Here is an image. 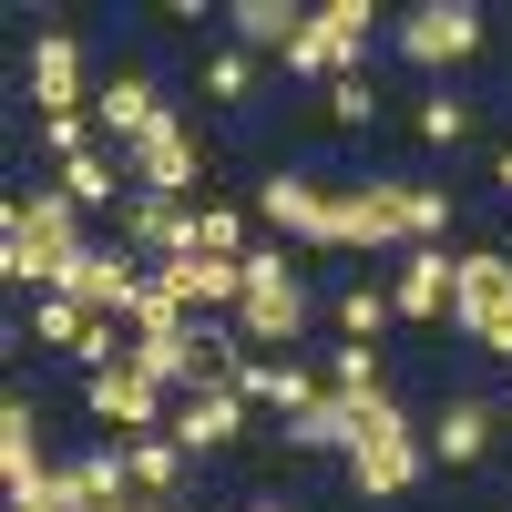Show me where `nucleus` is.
Wrapping results in <instances>:
<instances>
[{"label":"nucleus","mask_w":512,"mask_h":512,"mask_svg":"<svg viewBox=\"0 0 512 512\" xmlns=\"http://www.w3.org/2000/svg\"><path fill=\"white\" fill-rule=\"evenodd\" d=\"M82 256H93V246H82V205H72L62 185H31V195L0 205V287L52 297Z\"/></svg>","instance_id":"f257e3e1"},{"label":"nucleus","mask_w":512,"mask_h":512,"mask_svg":"<svg viewBox=\"0 0 512 512\" xmlns=\"http://www.w3.org/2000/svg\"><path fill=\"white\" fill-rule=\"evenodd\" d=\"M420 472H431V431L400 410V390L359 400V441H349V492L359 502H410Z\"/></svg>","instance_id":"f03ea898"},{"label":"nucleus","mask_w":512,"mask_h":512,"mask_svg":"<svg viewBox=\"0 0 512 512\" xmlns=\"http://www.w3.org/2000/svg\"><path fill=\"white\" fill-rule=\"evenodd\" d=\"M308 277H297V256L287 246H256L246 256V308H236V328H246V349L256 359H287L297 338H308Z\"/></svg>","instance_id":"7ed1b4c3"},{"label":"nucleus","mask_w":512,"mask_h":512,"mask_svg":"<svg viewBox=\"0 0 512 512\" xmlns=\"http://www.w3.org/2000/svg\"><path fill=\"white\" fill-rule=\"evenodd\" d=\"M390 41H400V62H410V72L451 82L461 62H482L492 21H482V0H410V11L390 21Z\"/></svg>","instance_id":"20e7f679"},{"label":"nucleus","mask_w":512,"mask_h":512,"mask_svg":"<svg viewBox=\"0 0 512 512\" xmlns=\"http://www.w3.org/2000/svg\"><path fill=\"white\" fill-rule=\"evenodd\" d=\"M379 31H390V21H379L369 0H318V11H308V41H297L277 72H287V82H318V93H328V82L369 72V41H379Z\"/></svg>","instance_id":"39448f33"},{"label":"nucleus","mask_w":512,"mask_h":512,"mask_svg":"<svg viewBox=\"0 0 512 512\" xmlns=\"http://www.w3.org/2000/svg\"><path fill=\"white\" fill-rule=\"evenodd\" d=\"M246 205H256V226H267L277 246H308V256H338V195H328L318 175H287V164H277V175L256 185Z\"/></svg>","instance_id":"423d86ee"},{"label":"nucleus","mask_w":512,"mask_h":512,"mask_svg":"<svg viewBox=\"0 0 512 512\" xmlns=\"http://www.w3.org/2000/svg\"><path fill=\"white\" fill-rule=\"evenodd\" d=\"M144 287H154V267H144L134 246H93V256H82V267H72L52 297H72L82 318H113V328H134V318H144Z\"/></svg>","instance_id":"0eeeda50"},{"label":"nucleus","mask_w":512,"mask_h":512,"mask_svg":"<svg viewBox=\"0 0 512 512\" xmlns=\"http://www.w3.org/2000/svg\"><path fill=\"white\" fill-rule=\"evenodd\" d=\"M21 93H31V113H93V93H82V41L62 21L21 52Z\"/></svg>","instance_id":"6e6552de"},{"label":"nucleus","mask_w":512,"mask_h":512,"mask_svg":"<svg viewBox=\"0 0 512 512\" xmlns=\"http://www.w3.org/2000/svg\"><path fill=\"white\" fill-rule=\"evenodd\" d=\"M451 277H461L451 246H400V267H390V308H400L410 328H451Z\"/></svg>","instance_id":"1a4fd4ad"},{"label":"nucleus","mask_w":512,"mask_h":512,"mask_svg":"<svg viewBox=\"0 0 512 512\" xmlns=\"http://www.w3.org/2000/svg\"><path fill=\"white\" fill-rule=\"evenodd\" d=\"M93 123H103V144H113V154H134L144 134H164V123H175V103L154 93V72H113L103 93H93Z\"/></svg>","instance_id":"9d476101"},{"label":"nucleus","mask_w":512,"mask_h":512,"mask_svg":"<svg viewBox=\"0 0 512 512\" xmlns=\"http://www.w3.org/2000/svg\"><path fill=\"white\" fill-rule=\"evenodd\" d=\"M390 246H410L400 236V175H369L338 195V256H390Z\"/></svg>","instance_id":"9b49d317"},{"label":"nucleus","mask_w":512,"mask_h":512,"mask_svg":"<svg viewBox=\"0 0 512 512\" xmlns=\"http://www.w3.org/2000/svg\"><path fill=\"white\" fill-rule=\"evenodd\" d=\"M123 164H134V195H195L205 185V134L195 123H164V134H144Z\"/></svg>","instance_id":"f8f14e48"},{"label":"nucleus","mask_w":512,"mask_h":512,"mask_svg":"<svg viewBox=\"0 0 512 512\" xmlns=\"http://www.w3.org/2000/svg\"><path fill=\"white\" fill-rule=\"evenodd\" d=\"M82 410H93L113 441H144V431H164V420H175V410H164V390H154V379H134V369L82 379Z\"/></svg>","instance_id":"ddd939ff"},{"label":"nucleus","mask_w":512,"mask_h":512,"mask_svg":"<svg viewBox=\"0 0 512 512\" xmlns=\"http://www.w3.org/2000/svg\"><path fill=\"white\" fill-rule=\"evenodd\" d=\"M226 390L246 400V410H277V420H297V410H308V400H328V369H308V359H246L236 379H226Z\"/></svg>","instance_id":"4468645a"},{"label":"nucleus","mask_w":512,"mask_h":512,"mask_svg":"<svg viewBox=\"0 0 512 512\" xmlns=\"http://www.w3.org/2000/svg\"><path fill=\"white\" fill-rule=\"evenodd\" d=\"M123 246H134L144 267L195 256V205H185V195H134V205H123Z\"/></svg>","instance_id":"2eb2a0df"},{"label":"nucleus","mask_w":512,"mask_h":512,"mask_svg":"<svg viewBox=\"0 0 512 512\" xmlns=\"http://www.w3.org/2000/svg\"><path fill=\"white\" fill-rule=\"evenodd\" d=\"M164 431H175L195 461H216V451H236V441H246V400L226 390V379H205L195 400H175V420H164Z\"/></svg>","instance_id":"dca6fc26"},{"label":"nucleus","mask_w":512,"mask_h":512,"mask_svg":"<svg viewBox=\"0 0 512 512\" xmlns=\"http://www.w3.org/2000/svg\"><path fill=\"white\" fill-rule=\"evenodd\" d=\"M502 308H512V256H502V246H472V256H461V277H451V328L482 338Z\"/></svg>","instance_id":"f3484780"},{"label":"nucleus","mask_w":512,"mask_h":512,"mask_svg":"<svg viewBox=\"0 0 512 512\" xmlns=\"http://www.w3.org/2000/svg\"><path fill=\"white\" fill-rule=\"evenodd\" d=\"M492 431H502V410L482 390H461V400L431 410V461L441 472H472V461H492Z\"/></svg>","instance_id":"a211bd4d"},{"label":"nucleus","mask_w":512,"mask_h":512,"mask_svg":"<svg viewBox=\"0 0 512 512\" xmlns=\"http://www.w3.org/2000/svg\"><path fill=\"white\" fill-rule=\"evenodd\" d=\"M216 21L236 31V52H256V62H287L297 41H308V0H226Z\"/></svg>","instance_id":"6ab92c4d"},{"label":"nucleus","mask_w":512,"mask_h":512,"mask_svg":"<svg viewBox=\"0 0 512 512\" xmlns=\"http://www.w3.org/2000/svg\"><path fill=\"white\" fill-rule=\"evenodd\" d=\"M52 185L82 205V216H103V205H113V216H123V205H134V195H123V154L113 144H93V154H72V164H52Z\"/></svg>","instance_id":"aec40b11"},{"label":"nucleus","mask_w":512,"mask_h":512,"mask_svg":"<svg viewBox=\"0 0 512 512\" xmlns=\"http://www.w3.org/2000/svg\"><path fill=\"white\" fill-rule=\"evenodd\" d=\"M123 461H134V492H144V502H175V492H185V472H195V451H185L175 431L123 441Z\"/></svg>","instance_id":"412c9836"},{"label":"nucleus","mask_w":512,"mask_h":512,"mask_svg":"<svg viewBox=\"0 0 512 512\" xmlns=\"http://www.w3.org/2000/svg\"><path fill=\"white\" fill-rule=\"evenodd\" d=\"M472 93H461V82H431V93H420V113H410V134L420 144H431V154H461V144H472Z\"/></svg>","instance_id":"4be33fe9"},{"label":"nucleus","mask_w":512,"mask_h":512,"mask_svg":"<svg viewBox=\"0 0 512 512\" xmlns=\"http://www.w3.org/2000/svg\"><path fill=\"white\" fill-rule=\"evenodd\" d=\"M349 441H359V400H338V390L287 420V451H338V461H349Z\"/></svg>","instance_id":"5701e85b"},{"label":"nucleus","mask_w":512,"mask_h":512,"mask_svg":"<svg viewBox=\"0 0 512 512\" xmlns=\"http://www.w3.org/2000/svg\"><path fill=\"white\" fill-rule=\"evenodd\" d=\"M195 256H236V267H246V256H256V205H216V195H205L195 205Z\"/></svg>","instance_id":"b1692460"},{"label":"nucleus","mask_w":512,"mask_h":512,"mask_svg":"<svg viewBox=\"0 0 512 512\" xmlns=\"http://www.w3.org/2000/svg\"><path fill=\"white\" fill-rule=\"evenodd\" d=\"M82 328H93V318H82L72 297H31V308H21V338H41L52 359H72V349H82Z\"/></svg>","instance_id":"393cba45"},{"label":"nucleus","mask_w":512,"mask_h":512,"mask_svg":"<svg viewBox=\"0 0 512 512\" xmlns=\"http://www.w3.org/2000/svg\"><path fill=\"white\" fill-rule=\"evenodd\" d=\"M400 308H390V287H338V338L349 349H379V328H390Z\"/></svg>","instance_id":"a878e982"},{"label":"nucleus","mask_w":512,"mask_h":512,"mask_svg":"<svg viewBox=\"0 0 512 512\" xmlns=\"http://www.w3.org/2000/svg\"><path fill=\"white\" fill-rule=\"evenodd\" d=\"M328 390H338V400H379V390H390V359L338 338V349H328Z\"/></svg>","instance_id":"bb28decb"},{"label":"nucleus","mask_w":512,"mask_h":512,"mask_svg":"<svg viewBox=\"0 0 512 512\" xmlns=\"http://www.w3.org/2000/svg\"><path fill=\"white\" fill-rule=\"evenodd\" d=\"M400 236L410 246H451V195L441 185H400Z\"/></svg>","instance_id":"cd10ccee"},{"label":"nucleus","mask_w":512,"mask_h":512,"mask_svg":"<svg viewBox=\"0 0 512 512\" xmlns=\"http://www.w3.org/2000/svg\"><path fill=\"white\" fill-rule=\"evenodd\" d=\"M246 93H256V52L216 41V52H205V103H246Z\"/></svg>","instance_id":"c85d7f7f"},{"label":"nucleus","mask_w":512,"mask_h":512,"mask_svg":"<svg viewBox=\"0 0 512 512\" xmlns=\"http://www.w3.org/2000/svg\"><path fill=\"white\" fill-rule=\"evenodd\" d=\"M328 123H338V134H369V123H379V82H369V72L328 82Z\"/></svg>","instance_id":"c756f323"},{"label":"nucleus","mask_w":512,"mask_h":512,"mask_svg":"<svg viewBox=\"0 0 512 512\" xmlns=\"http://www.w3.org/2000/svg\"><path fill=\"white\" fill-rule=\"evenodd\" d=\"M482 349H492V359H512V308H502V318L482 328Z\"/></svg>","instance_id":"7c9ffc66"},{"label":"nucleus","mask_w":512,"mask_h":512,"mask_svg":"<svg viewBox=\"0 0 512 512\" xmlns=\"http://www.w3.org/2000/svg\"><path fill=\"white\" fill-rule=\"evenodd\" d=\"M492 185H502V195H512V144H502V154H492Z\"/></svg>","instance_id":"2f4dec72"},{"label":"nucleus","mask_w":512,"mask_h":512,"mask_svg":"<svg viewBox=\"0 0 512 512\" xmlns=\"http://www.w3.org/2000/svg\"><path fill=\"white\" fill-rule=\"evenodd\" d=\"M113 512H175V502H144V492H134V502H113Z\"/></svg>","instance_id":"473e14b6"},{"label":"nucleus","mask_w":512,"mask_h":512,"mask_svg":"<svg viewBox=\"0 0 512 512\" xmlns=\"http://www.w3.org/2000/svg\"><path fill=\"white\" fill-rule=\"evenodd\" d=\"M246 512H287V502H246Z\"/></svg>","instance_id":"72a5a7b5"},{"label":"nucleus","mask_w":512,"mask_h":512,"mask_svg":"<svg viewBox=\"0 0 512 512\" xmlns=\"http://www.w3.org/2000/svg\"><path fill=\"white\" fill-rule=\"evenodd\" d=\"M502 420H512V400H502Z\"/></svg>","instance_id":"f704fd0d"}]
</instances>
